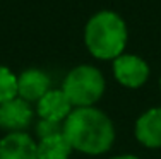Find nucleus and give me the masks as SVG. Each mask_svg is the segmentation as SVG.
<instances>
[{
  "instance_id": "20e7f679",
  "label": "nucleus",
  "mask_w": 161,
  "mask_h": 159,
  "mask_svg": "<svg viewBox=\"0 0 161 159\" xmlns=\"http://www.w3.org/2000/svg\"><path fill=\"white\" fill-rule=\"evenodd\" d=\"M113 75L124 87L137 89L149 79V65L137 55H124L113 60Z\"/></svg>"
},
{
  "instance_id": "ddd939ff",
  "label": "nucleus",
  "mask_w": 161,
  "mask_h": 159,
  "mask_svg": "<svg viewBox=\"0 0 161 159\" xmlns=\"http://www.w3.org/2000/svg\"><path fill=\"white\" fill-rule=\"evenodd\" d=\"M112 159H139V157L134 156V154H122V156H115Z\"/></svg>"
},
{
  "instance_id": "f257e3e1",
  "label": "nucleus",
  "mask_w": 161,
  "mask_h": 159,
  "mask_svg": "<svg viewBox=\"0 0 161 159\" xmlns=\"http://www.w3.org/2000/svg\"><path fill=\"white\" fill-rule=\"evenodd\" d=\"M62 132L74 151L87 156H101L112 149L115 127L105 111L94 108H74L64 122Z\"/></svg>"
},
{
  "instance_id": "0eeeda50",
  "label": "nucleus",
  "mask_w": 161,
  "mask_h": 159,
  "mask_svg": "<svg viewBox=\"0 0 161 159\" xmlns=\"http://www.w3.org/2000/svg\"><path fill=\"white\" fill-rule=\"evenodd\" d=\"M74 106L62 89H50L36 104V111L40 120H48L55 123H64L67 116L72 113Z\"/></svg>"
},
{
  "instance_id": "1a4fd4ad",
  "label": "nucleus",
  "mask_w": 161,
  "mask_h": 159,
  "mask_svg": "<svg viewBox=\"0 0 161 159\" xmlns=\"http://www.w3.org/2000/svg\"><path fill=\"white\" fill-rule=\"evenodd\" d=\"M136 139L139 144L149 149H159L161 147V106L151 108L144 111L137 118L134 128Z\"/></svg>"
},
{
  "instance_id": "f8f14e48",
  "label": "nucleus",
  "mask_w": 161,
  "mask_h": 159,
  "mask_svg": "<svg viewBox=\"0 0 161 159\" xmlns=\"http://www.w3.org/2000/svg\"><path fill=\"white\" fill-rule=\"evenodd\" d=\"M62 127L64 123H55V122H48V120H40L36 125V134L40 139L43 137H48V135H53V134H58L62 132Z\"/></svg>"
},
{
  "instance_id": "6e6552de",
  "label": "nucleus",
  "mask_w": 161,
  "mask_h": 159,
  "mask_svg": "<svg viewBox=\"0 0 161 159\" xmlns=\"http://www.w3.org/2000/svg\"><path fill=\"white\" fill-rule=\"evenodd\" d=\"M0 159H38V142L26 132H12L0 140Z\"/></svg>"
},
{
  "instance_id": "f03ea898",
  "label": "nucleus",
  "mask_w": 161,
  "mask_h": 159,
  "mask_svg": "<svg viewBox=\"0 0 161 159\" xmlns=\"http://www.w3.org/2000/svg\"><path fill=\"white\" fill-rule=\"evenodd\" d=\"M84 41L89 53L99 60H115L127 45V26L112 10H101L87 21Z\"/></svg>"
},
{
  "instance_id": "4468645a",
  "label": "nucleus",
  "mask_w": 161,
  "mask_h": 159,
  "mask_svg": "<svg viewBox=\"0 0 161 159\" xmlns=\"http://www.w3.org/2000/svg\"><path fill=\"white\" fill-rule=\"evenodd\" d=\"M159 87H161V81H159Z\"/></svg>"
},
{
  "instance_id": "9b49d317",
  "label": "nucleus",
  "mask_w": 161,
  "mask_h": 159,
  "mask_svg": "<svg viewBox=\"0 0 161 159\" xmlns=\"http://www.w3.org/2000/svg\"><path fill=\"white\" fill-rule=\"evenodd\" d=\"M17 98V75L10 69L0 65V104Z\"/></svg>"
},
{
  "instance_id": "7ed1b4c3",
  "label": "nucleus",
  "mask_w": 161,
  "mask_h": 159,
  "mask_svg": "<svg viewBox=\"0 0 161 159\" xmlns=\"http://www.w3.org/2000/svg\"><path fill=\"white\" fill-rule=\"evenodd\" d=\"M105 77L96 67L79 65L64 79L62 91L74 108H91L105 94Z\"/></svg>"
},
{
  "instance_id": "423d86ee",
  "label": "nucleus",
  "mask_w": 161,
  "mask_h": 159,
  "mask_svg": "<svg viewBox=\"0 0 161 159\" xmlns=\"http://www.w3.org/2000/svg\"><path fill=\"white\" fill-rule=\"evenodd\" d=\"M52 81L43 70L28 69L21 75H17V98L31 103H38L45 94L48 93Z\"/></svg>"
},
{
  "instance_id": "9d476101",
  "label": "nucleus",
  "mask_w": 161,
  "mask_h": 159,
  "mask_svg": "<svg viewBox=\"0 0 161 159\" xmlns=\"http://www.w3.org/2000/svg\"><path fill=\"white\" fill-rule=\"evenodd\" d=\"M72 151L64 132L43 137L38 142V159H69Z\"/></svg>"
},
{
  "instance_id": "39448f33",
  "label": "nucleus",
  "mask_w": 161,
  "mask_h": 159,
  "mask_svg": "<svg viewBox=\"0 0 161 159\" xmlns=\"http://www.w3.org/2000/svg\"><path fill=\"white\" fill-rule=\"evenodd\" d=\"M33 108L28 101L14 98L0 104V128L12 132H24L33 122Z\"/></svg>"
}]
</instances>
